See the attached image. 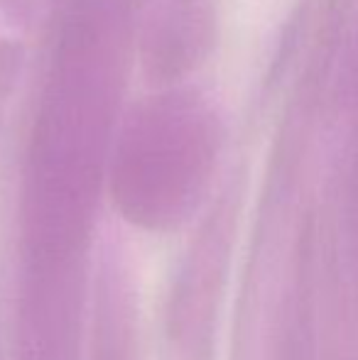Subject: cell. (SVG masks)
<instances>
[{
	"label": "cell",
	"mask_w": 358,
	"mask_h": 360,
	"mask_svg": "<svg viewBox=\"0 0 358 360\" xmlns=\"http://www.w3.org/2000/svg\"><path fill=\"white\" fill-rule=\"evenodd\" d=\"M216 140L196 110H160L133 128L113 162V199L133 226L172 231L196 209Z\"/></svg>",
	"instance_id": "obj_1"
},
{
	"label": "cell",
	"mask_w": 358,
	"mask_h": 360,
	"mask_svg": "<svg viewBox=\"0 0 358 360\" xmlns=\"http://www.w3.org/2000/svg\"><path fill=\"white\" fill-rule=\"evenodd\" d=\"M229 211L219 206L181 260L165 319L170 360H214L229 270Z\"/></svg>",
	"instance_id": "obj_2"
},
{
	"label": "cell",
	"mask_w": 358,
	"mask_h": 360,
	"mask_svg": "<svg viewBox=\"0 0 358 360\" xmlns=\"http://www.w3.org/2000/svg\"><path fill=\"white\" fill-rule=\"evenodd\" d=\"M135 326V299L128 270L120 257L106 255L96 287L91 360H138Z\"/></svg>",
	"instance_id": "obj_3"
}]
</instances>
